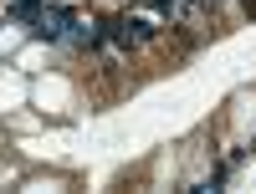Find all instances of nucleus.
Listing matches in <instances>:
<instances>
[{
	"label": "nucleus",
	"mask_w": 256,
	"mask_h": 194,
	"mask_svg": "<svg viewBox=\"0 0 256 194\" xmlns=\"http://www.w3.org/2000/svg\"><path fill=\"white\" fill-rule=\"evenodd\" d=\"M108 36H113V51H134V46H144V41H154V26H148L144 15H113Z\"/></svg>",
	"instance_id": "f257e3e1"
},
{
	"label": "nucleus",
	"mask_w": 256,
	"mask_h": 194,
	"mask_svg": "<svg viewBox=\"0 0 256 194\" xmlns=\"http://www.w3.org/2000/svg\"><path fill=\"white\" fill-rule=\"evenodd\" d=\"M62 26H72V10L52 5L46 15H36V20H31V36H36V41H56V36H62Z\"/></svg>",
	"instance_id": "f03ea898"
},
{
	"label": "nucleus",
	"mask_w": 256,
	"mask_h": 194,
	"mask_svg": "<svg viewBox=\"0 0 256 194\" xmlns=\"http://www.w3.org/2000/svg\"><path fill=\"white\" fill-rule=\"evenodd\" d=\"M31 5H36V0H10V15H26Z\"/></svg>",
	"instance_id": "7ed1b4c3"
},
{
	"label": "nucleus",
	"mask_w": 256,
	"mask_h": 194,
	"mask_svg": "<svg viewBox=\"0 0 256 194\" xmlns=\"http://www.w3.org/2000/svg\"><path fill=\"white\" fill-rule=\"evenodd\" d=\"M246 5H251V10H256V0H246Z\"/></svg>",
	"instance_id": "20e7f679"
}]
</instances>
